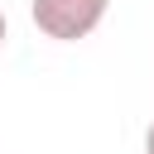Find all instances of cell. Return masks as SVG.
Masks as SVG:
<instances>
[{
  "mask_svg": "<svg viewBox=\"0 0 154 154\" xmlns=\"http://www.w3.org/2000/svg\"><path fill=\"white\" fill-rule=\"evenodd\" d=\"M111 0H34L29 14L38 24L43 38H58V43H77L87 38L101 19H106Z\"/></svg>",
  "mask_w": 154,
  "mask_h": 154,
  "instance_id": "obj_1",
  "label": "cell"
},
{
  "mask_svg": "<svg viewBox=\"0 0 154 154\" xmlns=\"http://www.w3.org/2000/svg\"><path fill=\"white\" fill-rule=\"evenodd\" d=\"M144 154H154V120H149V130H144Z\"/></svg>",
  "mask_w": 154,
  "mask_h": 154,
  "instance_id": "obj_2",
  "label": "cell"
},
{
  "mask_svg": "<svg viewBox=\"0 0 154 154\" xmlns=\"http://www.w3.org/2000/svg\"><path fill=\"white\" fill-rule=\"evenodd\" d=\"M10 38V19H5V10H0V43Z\"/></svg>",
  "mask_w": 154,
  "mask_h": 154,
  "instance_id": "obj_3",
  "label": "cell"
}]
</instances>
